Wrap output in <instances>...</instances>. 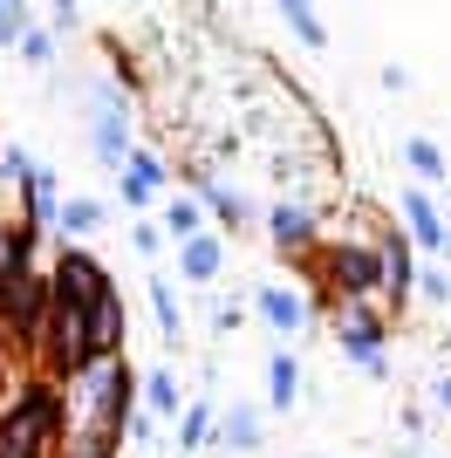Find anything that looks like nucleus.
Instances as JSON below:
<instances>
[{
    "mask_svg": "<svg viewBox=\"0 0 451 458\" xmlns=\"http://www.w3.org/2000/svg\"><path fill=\"white\" fill-rule=\"evenodd\" d=\"M396 458H424V452H417V445H411V452H396Z\"/></svg>",
    "mask_w": 451,
    "mask_h": 458,
    "instance_id": "28",
    "label": "nucleus"
},
{
    "mask_svg": "<svg viewBox=\"0 0 451 458\" xmlns=\"http://www.w3.org/2000/svg\"><path fill=\"white\" fill-rule=\"evenodd\" d=\"M75 7H82V0H62V14H75Z\"/></svg>",
    "mask_w": 451,
    "mask_h": 458,
    "instance_id": "27",
    "label": "nucleus"
},
{
    "mask_svg": "<svg viewBox=\"0 0 451 458\" xmlns=\"http://www.w3.org/2000/svg\"><path fill=\"white\" fill-rule=\"evenodd\" d=\"M281 7V21L301 35V48H315V55H328V21L315 14V0H274Z\"/></svg>",
    "mask_w": 451,
    "mask_h": 458,
    "instance_id": "17",
    "label": "nucleus"
},
{
    "mask_svg": "<svg viewBox=\"0 0 451 458\" xmlns=\"http://www.w3.org/2000/svg\"><path fill=\"white\" fill-rule=\"evenodd\" d=\"M445 206H451V191H445Z\"/></svg>",
    "mask_w": 451,
    "mask_h": 458,
    "instance_id": "29",
    "label": "nucleus"
},
{
    "mask_svg": "<svg viewBox=\"0 0 451 458\" xmlns=\"http://www.w3.org/2000/svg\"><path fill=\"white\" fill-rule=\"evenodd\" d=\"M404 165L417 172V185H451V157L438 151V144H431L424 131H411V137H404Z\"/></svg>",
    "mask_w": 451,
    "mask_h": 458,
    "instance_id": "12",
    "label": "nucleus"
},
{
    "mask_svg": "<svg viewBox=\"0 0 451 458\" xmlns=\"http://www.w3.org/2000/svg\"><path fill=\"white\" fill-rule=\"evenodd\" d=\"M116 343H123V301H116V287H110V294L89 308V349L96 356H116Z\"/></svg>",
    "mask_w": 451,
    "mask_h": 458,
    "instance_id": "15",
    "label": "nucleus"
},
{
    "mask_svg": "<svg viewBox=\"0 0 451 458\" xmlns=\"http://www.w3.org/2000/svg\"><path fill=\"white\" fill-rule=\"evenodd\" d=\"M417 294H424V301H451V274L445 267H417Z\"/></svg>",
    "mask_w": 451,
    "mask_h": 458,
    "instance_id": "25",
    "label": "nucleus"
},
{
    "mask_svg": "<svg viewBox=\"0 0 451 458\" xmlns=\"http://www.w3.org/2000/svg\"><path fill=\"white\" fill-rule=\"evenodd\" d=\"M165 233H171V240H191V233H206V199L178 191V199L165 206Z\"/></svg>",
    "mask_w": 451,
    "mask_h": 458,
    "instance_id": "20",
    "label": "nucleus"
},
{
    "mask_svg": "<svg viewBox=\"0 0 451 458\" xmlns=\"http://www.w3.org/2000/svg\"><path fill=\"white\" fill-rule=\"evenodd\" d=\"M199 199H206V212L219 219L226 233H253V226H260L253 199H246V191H233V185H219V178H206V185H199Z\"/></svg>",
    "mask_w": 451,
    "mask_h": 458,
    "instance_id": "10",
    "label": "nucleus"
},
{
    "mask_svg": "<svg viewBox=\"0 0 451 458\" xmlns=\"http://www.w3.org/2000/svg\"><path fill=\"white\" fill-rule=\"evenodd\" d=\"M404 233H411V247H424V253H438V260H451V219H445V206H438L424 185L404 191Z\"/></svg>",
    "mask_w": 451,
    "mask_h": 458,
    "instance_id": "7",
    "label": "nucleus"
},
{
    "mask_svg": "<svg viewBox=\"0 0 451 458\" xmlns=\"http://www.w3.org/2000/svg\"><path fill=\"white\" fill-rule=\"evenodd\" d=\"M55 226L62 233H96V226H103V206H96V199H62Z\"/></svg>",
    "mask_w": 451,
    "mask_h": 458,
    "instance_id": "23",
    "label": "nucleus"
},
{
    "mask_svg": "<svg viewBox=\"0 0 451 458\" xmlns=\"http://www.w3.org/2000/svg\"><path fill=\"white\" fill-rule=\"evenodd\" d=\"M212 445H226V452H260V411H253V403H233V411H226L219 418V438Z\"/></svg>",
    "mask_w": 451,
    "mask_h": 458,
    "instance_id": "14",
    "label": "nucleus"
},
{
    "mask_svg": "<svg viewBox=\"0 0 451 458\" xmlns=\"http://www.w3.org/2000/svg\"><path fill=\"white\" fill-rule=\"evenodd\" d=\"M260 226H267V240H274V247L301 253V247H315V233H321V212L308 206V199H274V206L260 212Z\"/></svg>",
    "mask_w": 451,
    "mask_h": 458,
    "instance_id": "8",
    "label": "nucleus"
},
{
    "mask_svg": "<svg viewBox=\"0 0 451 458\" xmlns=\"http://www.w3.org/2000/svg\"><path fill=\"white\" fill-rule=\"evenodd\" d=\"M253 308H260V322L274 328V335H301V328H308V315H315V308H308V294H301V287H287V281H267L260 294H253Z\"/></svg>",
    "mask_w": 451,
    "mask_h": 458,
    "instance_id": "9",
    "label": "nucleus"
},
{
    "mask_svg": "<svg viewBox=\"0 0 451 458\" xmlns=\"http://www.w3.org/2000/svg\"><path fill=\"white\" fill-rule=\"evenodd\" d=\"M144 411H150V418H178V411H185V403H178V377H171V369H150V377H144Z\"/></svg>",
    "mask_w": 451,
    "mask_h": 458,
    "instance_id": "21",
    "label": "nucleus"
},
{
    "mask_svg": "<svg viewBox=\"0 0 451 458\" xmlns=\"http://www.w3.org/2000/svg\"><path fill=\"white\" fill-rule=\"evenodd\" d=\"M150 308H157L165 343H178V335H185V308H178V294H171V274H150Z\"/></svg>",
    "mask_w": 451,
    "mask_h": 458,
    "instance_id": "19",
    "label": "nucleus"
},
{
    "mask_svg": "<svg viewBox=\"0 0 451 458\" xmlns=\"http://www.w3.org/2000/svg\"><path fill=\"white\" fill-rule=\"evenodd\" d=\"M110 294V281H103V267H96L89 253H62L55 267H48V308H96Z\"/></svg>",
    "mask_w": 451,
    "mask_h": 458,
    "instance_id": "5",
    "label": "nucleus"
},
{
    "mask_svg": "<svg viewBox=\"0 0 451 458\" xmlns=\"http://www.w3.org/2000/svg\"><path fill=\"white\" fill-rule=\"evenodd\" d=\"M321 267H328V287L342 301H383V260H376V247H328Z\"/></svg>",
    "mask_w": 451,
    "mask_h": 458,
    "instance_id": "4",
    "label": "nucleus"
},
{
    "mask_svg": "<svg viewBox=\"0 0 451 458\" xmlns=\"http://www.w3.org/2000/svg\"><path fill=\"white\" fill-rule=\"evenodd\" d=\"M294 403H301V363L287 349H274L267 356V411H294Z\"/></svg>",
    "mask_w": 451,
    "mask_h": 458,
    "instance_id": "13",
    "label": "nucleus"
},
{
    "mask_svg": "<svg viewBox=\"0 0 451 458\" xmlns=\"http://www.w3.org/2000/svg\"><path fill=\"white\" fill-rule=\"evenodd\" d=\"M116 431H123V424H75L69 458H110L116 452Z\"/></svg>",
    "mask_w": 451,
    "mask_h": 458,
    "instance_id": "22",
    "label": "nucleus"
},
{
    "mask_svg": "<svg viewBox=\"0 0 451 458\" xmlns=\"http://www.w3.org/2000/svg\"><path fill=\"white\" fill-rule=\"evenodd\" d=\"M69 411L75 424H123L137 411V377L123 356H89L82 369H69Z\"/></svg>",
    "mask_w": 451,
    "mask_h": 458,
    "instance_id": "1",
    "label": "nucleus"
},
{
    "mask_svg": "<svg viewBox=\"0 0 451 458\" xmlns=\"http://www.w3.org/2000/svg\"><path fill=\"white\" fill-rule=\"evenodd\" d=\"M376 260H383V308H411V294H417V247H411V233L390 226L383 240H376Z\"/></svg>",
    "mask_w": 451,
    "mask_h": 458,
    "instance_id": "6",
    "label": "nucleus"
},
{
    "mask_svg": "<svg viewBox=\"0 0 451 458\" xmlns=\"http://www.w3.org/2000/svg\"><path fill=\"white\" fill-rule=\"evenodd\" d=\"M212 438H219V411L212 403H185L178 411V452H206Z\"/></svg>",
    "mask_w": 451,
    "mask_h": 458,
    "instance_id": "18",
    "label": "nucleus"
},
{
    "mask_svg": "<svg viewBox=\"0 0 451 458\" xmlns=\"http://www.w3.org/2000/svg\"><path fill=\"white\" fill-rule=\"evenodd\" d=\"M226 267V240L219 233H191V240H178V274L185 281H219Z\"/></svg>",
    "mask_w": 451,
    "mask_h": 458,
    "instance_id": "11",
    "label": "nucleus"
},
{
    "mask_svg": "<svg viewBox=\"0 0 451 458\" xmlns=\"http://www.w3.org/2000/svg\"><path fill=\"white\" fill-rule=\"evenodd\" d=\"M55 438H62V411H55L48 390H28V397L0 418V458H41Z\"/></svg>",
    "mask_w": 451,
    "mask_h": 458,
    "instance_id": "2",
    "label": "nucleus"
},
{
    "mask_svg": "<svg viewBox=\"0 0 451 458\" xmlns=\"http://www.w3.org/2000/svg\"><path fill=\"white\" fill-rule=\"evenodd\" d=\"M336 343L342 356L370 377H383V349H390V322H383V301H342L336 315Z\"/></svg>",
    "mask_w": 451,
    "mask_h": 458,
    "instance_id": "3",
    "label": "nucleus"
},
{
    "mask_svg": "<svg viewBox=\"0 0 451 458\" xmlns=\"http://www.w3.org/2000/svg\"><path fill=\"white\" fill-rule=\"evenodd\" d=\"M21 55L35 62V69H48V62H55V35H48V28H28V35H21Z\"/></svg>",
    "mask_w": 451,
    "mask_h": 458,
    "instance_id": "24",
    "label": "nucleus"
},
{
    "mask_svg": "<svg viewBox=\"0 0 451 458\" xmlns=\"http://www.w3.org/2000/svg\"><path fill=\"white\" fill-rule=\"evenodd\" d=\"M157 185H165V165H157L150 151H131V157H123V199H131V206H150V199H157Z\"/></svg>",
    "mask_w": 451,
    "mask_h": 458,
    "instance_id": "16",
    "label": "nucleus"
},
{
    "mask_svg": "<svg viewBox=\"0 0 451 458\" xmlns=\"http://www.w3.org/2000/svg\"><path fill=\"white\" fill-rule=\"evenodd\" d=\"M438 411H451V377H438Z\"/></svg>",
    "mask_w": 451,
    "mask_h": 458,
    "instance_id": "26",
    "label": "nucleus"
}]
</instances>
